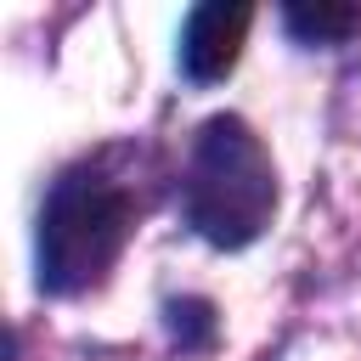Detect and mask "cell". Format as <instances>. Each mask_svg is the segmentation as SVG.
I'll list each match as a JSON object with an SVG mask.
<instances>
[{
	"mask_svg": "<svg viewBox=\"0 0 361 361\" xmlns=\"http://www.w3.org/2000/svg\"><path fill=\"white\" fill-rule=\"evenodd\" d=\"M248 23H254L248 6H226V0L197 6L186 17V28H180V68H186V79H197V85L226 79L237 51H243V39H248Z\"/></svg>",
	"mask_w": 361,
	"mask_h": 361,
	"instance_id": "cell-3",
	"label": "cell"
},
{
	"mask_svg": "<svg viewBox=\"0 0 361 361\" xmlns=\"http://www.w3.org/2000/svg\"><path fill=\"white\" fill-rule=\"evenodd\" d=\"M169 333L180 344H209L214 338V310L203 299H180V305H169Z\"/></svg>",
	"mask_w": 361,
	"mask_h": 361,
	"instance_id": "cell-5",
	"label": "cell"
},
{
	"mask_svg": "<svg viewBox=\"0 0 361 361\" xmlns=\"http://www.w3.org/2000/svg\"><path fill=\"white\" fill-rule=\"evenodd\" d=\"M276 214V164L265 141L237 118L214 113L203 118L186 164V220L214 248L254 243Z\"/></svg>",
	"mask_w": 361,
	"mask_h": 361,
	"instance_id": "cell-1",
	"label": "cell"
},
{
	"mask_svg": "<svg viewBox=\"0 0 361 361\" xmlns=\"http://www.w3.org/2000/svg\"><path fill=\"white\" fill-rule=\"evenodd\" d=\"M130 226H135V203L118 180L96 169H68L39 214V288L45 293L96 288L124 254Z\"/></svg>",
	"mask_w": 361,
	"mask_h": 361,
	"instance_id": "cell-2",
	"label": "cell"
},
{
	"mask_svg": "<svg viewBox=\"0 0 361 361\" xmlns=\"http://www.w3.org/2000/svg\"><path fill=\"white\" fill-rule=\"evenodd\" d=\"M288 34L305 45H338L361 28V6H338V0H316V6H288L282 11Z\"/></svg>",
	"mask_w": 361,
	"mask_h": 361,
	"instance_id": "cell-4",
	"label": "cell"
}]
</instances>
